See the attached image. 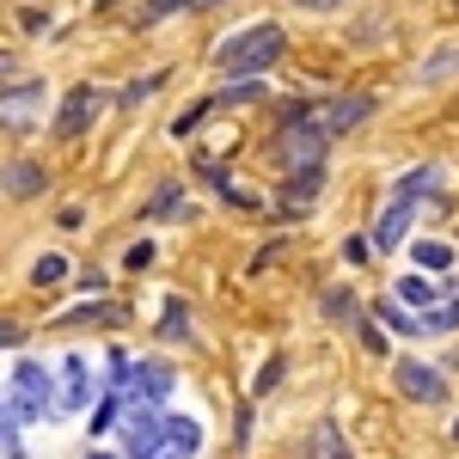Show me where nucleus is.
Segmentation results:
<instances>
[{
    "mask_svg": "<svg viewBox=\"0 0 459 459\" xmlns=\"http://www.w3.org/2000/svg\"><path fill=\"white\" fill-rule=\"evenodd\" d=\"M282 49H288L282 25H251V31L227 37V43L214 49V68L227 74V80H264V74L282 62Z\"/></svg>",
    "mask_w": 459,
    "mask_h": 459,
    "instance_id": "nucleus-1",
    "label": "nucleus"
},
{
    "mask_svg": "<svg viewBox=\"0 0 459 459\" xmlns=\"http://www.w3.org/2000/svg\"><path fill=\"white\" fill-rule=\"evenodd\" d=\"M6 411L19 417V423H43V417H56V374L43 368V361H13V380H6Z\"/></svg>",
    "mask_w": 459,
    "mask_h": 459,
    "instance_id": "nucleus-2",
    "label": "nucleus"
},
{
    "mask_svg": "<svg viewBox=\"0 0 459 459\" xmlns=\"http://www.w3.org/2000/svg\"><path fill=\"white\" fill-rule=\"evenodd\" d=\"M117 435H123V454L129 459L166 454V411H160V404H129L123 423H117Z\"/></svg>",
    "mask_w": 459,
    "mask_h": 459,
    "instance_id": "nucleus-3",
    "label": "nucleus"
},
{
    "mask_svg": "<svg viewBox=\"0 0 459 459\" xmlns=\"http://www.w3.org/2000/svg\"><path fill=\"white\" fill-rule=\"evenodd\" d=\"M392 386L404 392L411 404H447V374L441 368H429V361H417V355H398L392 361Z\"/></svg>",
    "mask_w": 459,
    "mask_h": 459,
    "instance_id": "nucleus-4",
    "label": "nucleus"
},
{
    "mask_svg": "<svg viewBox=\"0 0 459 459\" xmlns=\"http://www.w3.org/2000/svg\"><path fill=\"white\" fill-rule=\"evenodd\" d=\"M325 142H331V129L307 117V123H282V166L288 172H313L325 166Z\"/></svg>",
    "mask_w": 459,
    "mask_h": 459,
    "instance_id": "nucleus-5",
    "label": "nucleus"
},
{
    "mask_svg": "<svg viewBox=\"0 0 459 459\" xmlns=\"http://www.w3.org/2000/svg\"><path fill=\"white\" fill-rule=\"evenodd\" d=\"M92 411V361L86 355H62V374H56V417H80Z\"/></svg>",
    "mask_w": 459,
    "mask_h": 459,
    "instance_id": "nucleus-6",
    "label": "nucleus"
},
{
    "mask_svg": "<svg viewBox=\"0 0 459 459\" xmlns=\"http://www.w3.org/2000/svg\"><path fill=\"white\" fill-rule=\"evenodd\" d=\"M105 105H110V92H99V86H74L68 99H62V110H56V135H62V142H80V135L99 123Z\"/></svg>",
    "mask_w": 459,
    "mask_h": 459,
    "instance_id": "nucleus-7",
    "label": "nucleus"
},
{
    "mask_svg": "<svg viewBox=\"0 0 459 459\" xmlns=\"http://www.w3.org/2000/svg\"><path fill=\"white\" fill-rule=\"evenodd\" d=\"M37 117H43V80H13V86H0V129H31Z\"/></svg>",
    "mask_w": 459,
    "mask_h": 459,
    "instance_id": "nucleus-8",
    "label": "nucleus"
},
{
    "mask_svg": "<svg viewBox=\"0 0 459 459\" xmlns=\"http://www.w3.org/2000/svg\"><path fill=\"white\" fill-rule=\"evenodd\" d=\"M178 386V374L166 361H135V374H129V404H166Z\"/></svg>",
    "mask_w": 459,
    "mask_h": 459,
    "instance_id": "nucleus-9",
    "label": "nucleus"
},
{
    "mask_svg": "<svg viewBox=\"0 0 459 459\" xmlns=\"http://www.w3.org/2000/svg\"><path fill=\"white\" fill-rule=\"evenodd\" d=\"M411 221H417V203H398V196H386V209H380V221H374V251H398L404 246V233H411Z\"/></svg>",
    "mask_w": 459,
    "mask_h": 459,
    "instance_id": "nucleus-10",
    "label": "nucleus"
},
{
    "mask_svg": "<svg viewBox=\"0 0 459 459\" xmlns=\"http://www.w3.org/2000/svg\"><path fill=\"white\" fill-rule=\"evenodd\" d=\"M368 117H374V99H368V92H343V99H331V105L318 110V123H325L331 135H350L355 123H368Z\"/></svg>",
    "mask_w": 459,
    "mask_h": 459,
    "instance_id": "nucleus-11",
    "label": "nucleus"
},
{
    "mask_svg": "<svg viewBox=\"0 0 459 459\" xmlns=\"http://www.w3.org/2000/svg\"><path fill=\"white\" fill-rule=\"evenodd\" d=\"M43 184L49 172L31 166V160H13V166H0V196H13V203H25V196H43Z\"/></svg>",
    "mask_w": 459,
    "mask_h": 459,
    "instance_id": "nucleus-12",
    "label": "nucleus"
},
{
    "mask_svg": "<svg viewBox=\"0 0 459 459\" xmlns=\"http://www.w3.org/2000/svg\"><path fill=\"white\" fill-rule=\"evenodd\" d=\"M142 214H147V221H190V214H196V203L184 196V184H160V190L147 196Z\"/></svg>",
    "mask_w": 459,
    "mask_h": 459,
    "instance_id": "nucleus-13",
    "label": "nucleus"
},
{
    "mask_svg": "<svg viewBox=\"0 0 459 459\" xmlns=\"http://www.w3.org/2000/svg\"><path fill=\"white\" fill-rule=\"evenodd\" d=\"M435 190H441V166H411V172L392 184L398 203H423V196H435Z\"/></svg>",
    "mask_w": 459,
    "mask_h": 459,
    "instance_id": "nucleus-14",
    "label": "nucleus"
},
{
    "mask_svg": "<svg viewBox=\"0 0 459 459\" xmlns=\"http://www.w3.org/2000/svg\"><path fill=\"white\" fill-rule=\"evenodd\" d=\"M318 184H325V166H313V172H288V184H282V214H300L318 196Z\"/></svg>",
    "mask_w": 459,
    "mask_h": 459,
    "instance_id": "nucleus-15",
    "label": "nucleus"
},
{
    "mask_svg": "<svg viewBox=\"0 0 459 459\" xmlns=\"http://www.w3.org/2000/svg\"><path fill=\"white\" fill-rule=\"evenodd\" d=\"M454 288H435L429 276H404V282L392 288V300H404V307H417V313H429V307H441Z\"/></svg>",
    "mask_w": 459,
    "mask_h": 459,
    "instance_id": "nucleus-16",
    "label": "nucleus"
},
{
    "mask_svg": "<svg viewBox=\"0 0 459 459\" xmlns=\"http://www.w3.org/2000/svg\"><path fill=\"white\" fill-rule=\"evenodd\" d=\"M166 447H172L178 459H196L203 454V423H196V417H166Z\"/></svg>",
    "mask_w": 459,
    "mask_h": 459,
    "instance_id": "nucleus-17",
    "label": "nucleus"
},
{
    "mask_svg": "<svg viewBox=\"0 0 459 459\" xmlns=\"http://www.w3.org/2000/svg\"><path fill=\"white\" fill-rule=\"evenodd\" d=\"M318 313L331 318V325H361V300H355V288H325Z\"/></svg>",
    "mask_w": 459,
    "mask_h": 459,
    "instance_id": "nucleus-18",
    "label": "nucleus"
},
{
    "mask_svg": "<svg viewBox=\"0 0 459 459\" xmlns=\"http://www.w3.org/2000/svg\"><path fill=\"white\" fill-rule=\"evenodd\" d=\"M411 257H417L423 276H447L454 270V246L447 239H423V246H411Z\"/></svg>",
    "mask_w": 459,
    "mask_h": 459,
    "instance_id": "nucleus-19",
    "label": "nucleus"
},
{
    "mask_svg": "<svg viewBox=\"0 0 459 459\" xmlns=\"http://www.w3.org/2000/svg\"><path fill=\"white\" fill-rule=\"evenodd\" d=\"M374 318H380L386 331H398V337H429V331H423V318H417V313H404V300H380V307H374Z\"/></svg>",
    "mask_w": 459,
    "mask_h": 459,
    "instance_id": "nucleus-20",
    "label": "nucleus"
},
{
    "mask_svg": "<svg viewBox=\"0 0 459 459\" xmlns=\"http://www.w3.org/2000/svg\"><path fill=\"white\" fill-rule=\"evenodd\" d=\"M196 6H209V0H142L135 25H166L172 13H196Z\"/></svg>",
    "mask_w": 459,
    "mask_h": 459,
    "instance_id": "nucleus-21",
    "label": "nucleus"
},
{
    "mask_svg": "<svg viewBox=\"0 0 459 459\" xmlns=\"http://www.w3.org/2000/svg\"><path fill=\"white\" fill-rule=\"evenodd\" d=\"M123 318V307H110V300H86V307H74V313H62V325H117Z\"/></svg>",
    "mask_w": 459,
    "mask_h": 459,
    "instance_id": "nucleus-22",
    "label": "nucleus"
},
{
    "mask_svg": "<svg viewBox=\"0 0 459 459\" xmlns=\"http://www.w3.org/2000/svg\"><path fill=\"white\" fill-rule=\"evenodd\" d=\"M423 331H429V337H447V331H459V288L441 300V307H429V313H423Z\"/></svg>",
    "mask_w": 459,
    "mask_h": 459,
    "instance_id": "nucleus-23",
    "label": "nucleus"
},
{
    "mask_svg": "<svg viewBox=\"0 0 459 459\" xmlns=\"http://www.w3.org/2000/svg\"><path fill=\"white\" fill-rule=\"evenodd\" d=\"M62 282H68V257L62 251H43L31 264V288H62Z\"/></svg>",
    "mask_w": 459,
    "mask_h": 459,
    "instance_id": "nucleus-24",
    "label": "nucleus"
},
{
    "mask_svg": "<svg viewBox=\"0 0 459 459\" xmlns=\"http://www.w3.org/2000/svg\"><path fill=\"white\" fill-rule=\"evenodd\" d=\"M160 337H166V343H184V337H190V307H184V300H166V318H160Z\"/></svg>",
    "mask_w": 459,
    "mask_h": 459,
    "instance_id": "nucleus-25",
    "label": "nucleus"
},
{
    "mask_svg": "<svg viewBox=\"0 0 459 459\" xmlns=\"http://www.w3.org/2000/svg\"><path fill=\"white\" fill-rule=\"evenodd\" d=\"M454 74H459V43H447V49H435L417 68V80H454Z\"/></svg>",
    "mask_w": 459,
    "mask_h": 459,
    "instance_id": "nucleus-26",
    "label": "nucleus"
},
{
    "mask_svg": "<svg viewBox=\"0 0 459 459\" xmlns=\"http://www.w3.org/2000/svg\"><path fill=\"white\" fill-rule=\"evenodd\" d=\"M257 99H264V80H227L214 92V105H257Z\"/></svg>",
    "mask_w": 459,
    "mask_h": 459,
    "instance_id": "nucleus-27",
    "label": "nucleus"
},
{
    "mask_svg": "<svg viewBox=\"0 0 459 459\" xmlns=\"http://www.w3.org/2000/svg\"><path fill=\"white\" fill-rule=\"evenodd\" d=\"M160 86H166V74H147V80H129V86L117 92V105H123V110H135V105H147V99H153Z\"/></svg>",
    "mask_w": 459,
    "mask_h": 459,
    "instance_id": "nucleus-28",
    "label": "nucleus"
},
{
    "mask_svg": "<svg viewBox=\"0 0 459 459\" xmlns=\"http://www.w3.org/2000/svg\"><path fill=\"white\" fill-rule=\"evenodd\" d=\"M282 374H288V355H270V361L257 368V380H251V392H257V398H264V392H276V386H282Z\"/></svg>",
    "mask_w": 459,
    "mask_h": 459,
    "instance_id": "nucleus-29",
    "label": "nucleus"
},
{
    "mask_svg": "<svg viewBox=\"0 0 459 459\" xmlns=\"http://www.w3.org/2000/svg\"><path fill=\"white\" fill-rule=\"evenodd\" d=\"M19 429H25V423H19L13 411H0V454H6V459H25V441H19Z\"/></svg>",
    "mask_w": 459,
    "mask_h": 459,
    "instance_id": "nucleus-30",
    "label": "nucleus"
},
{
    "mask_svg": "<svg viewBox=\"0 0 459 459\" xmlns=\"http://www.w3.org/2000/svg\"><path fill=\"white\" fill-rule=\"evenodd\" d=\"M318 454H325V459H350V447H343V435H337L331 423L318 429Z\"/></svg>",
    "mask_w": 459,
    "mask_h": 459,
    "instance_id": "nucleus-31",
    "label": "nucleus"
},
{
    "mask_svg": "<svg viewBox=\"0 0 459 459\" xmlns=\"http://www.w3.org/2000/svg\"><path fill=\"white\" fill-rule=\"evenodd\" d=\"M355 331H361V350L386 355V337H380V331H374V325H368V318H361V325H355Z\"/></svg>",
    "mask_w": 459,
    "mask_h": 459,
    "instance_id": "nucleus-32",
    "label": "nucleus"
},
{
    "mask_svg": "<svg viewBox=\"0 0 459 459\" xmlns=\"http://www.w3.org/2000/svg\"><path fill=\"white\" fill-rule=\"evenodd\" d=\"M343 257H350V264H368V257H374V239H350Z\"/></svg>",
    "mask_w": 459,
    "mask_h": 459,
    "instance_id": "nucleus-33",
    "label": "nucleus"
},
{
    "mask_svg": "<svg viewBox=\"0 0 459 459\" xmlns=\"http://www.w3.org/2000/svg\"><path fill=\"white\" fill-rule=\"evenodd\" d=\"M123 264H129V270H147V264H153V246H147V239H142V246H129Z\"/></svg>",
    "mask_w": 459,
    "mask_h": 459,
    "instance_id": "nucleus-34",
    "label": "nucleus"
},
{
    "mask_svg": "<svg viewBox=\"0 0 459 459\" xmlns=\"http://www.w3.org/2000/svg\"><path fill=\"white\" fill-rule=\"evenodd\" d=\"M19 337H25V325H13V318H0V350H13Z\"/></svg>",
    "mask_w": 459,
    "mask_h": 459,
    "instance_id": "nucleus-35",
    "label": "nucleus"
},
{
    "mask_svg": "<svg viewBox=\"0 0 459 459\" xmlns=\"http://www.w3.org/2000/svg\"><path fill=\"white\" fill-rule=\"evenodd\" d=\"M300 13H337V6H350V0H294Z\"/></svg>",
    "mask_w": 459,
    "mask_h": 459,
    "instance_id": "nucleus-36",
    "label": "nucleus"
},
{
    "mask_svg": "<svg viewBox=\"0 0 459 459\" xmlns=\"http://www.w3.org/2000/svg\"><path fill=\"white\" fill-rule=\"evenodd\" d=\"M6 80H19V56H13V49H0V86H6Z\"/></svg>",
    "mask_w": 459,
    "mask_h": 459,
    "instance_id": "nucleus-37",
    "label": "nucleus"
},
{
    "mask_svg": "<svg viewBox=\"0 0 459 459\" xmlns=\"http://www.w3.org/2000/svg\"><path fill=\"white\" fill-rule=\"evenodd\" d=\"M19 25H25V31H43V25H49V13H37V6H25V13H19Z\"/></svg>",
    "mask_w": 459,
    "mask_h": 459,
    "instance_id": "nucleus-38",
    "label": "nucleus"
},
{
    "mask_svg": "<svg viewBox=\"0 0 459 459\" xmlns=\"http://www.w3.org/2000/svg\"><path fill=\"white\" fill-rule=\"evenodd\" d=\"M454 447H459V417H454Z\"/></svg>",
    "mask_w": 459,
    "mask_h": 459,
    "instance_id": "nucleus-39",
    "label": "nucleus"
},
{
    "mask_svg": "<svg viewBox=\"0 0 459 459\" xmlns=\"http://www.w3.org/2000/svg\"><path fill=\"white\" fill-rule=\"evenodd\" d=\"M0 411H6V392H0Z\"/></svg>",
    "mask_w": 459,
    "mask_h": 459,
    "instance_id": "nucleus-40",
    "label": "nucleus"
},
{
    "mask_svg": "<svg viewBox=\"0 0 459 459\" xmlns=\"http://www.w3.org/2000/svg\"><path fill=\"white\" fill-rule=\"evenodd\" d=\"M99 6H117V0H99Z\"/></svg>",
    "mask_w": 459,
    "mask_h": 459,
    "instance_id": "nucleus-41",
    "label": "nucleus"
},
{
    "mask_svg": "<svg viewBox=\"0 0 459 459\" xmlns=\"http://www.w3.org/2000/svg\"><path fill=\"white\" fill-rule=\"evenodd\" d=\"M209 6H221V0H209Z\"/></svg>",
    "mask_w": 459,
    "mask_h": 459,
    "instance_id": "nucleus-42",
    "label": "nucleus"
}]
</instances>
